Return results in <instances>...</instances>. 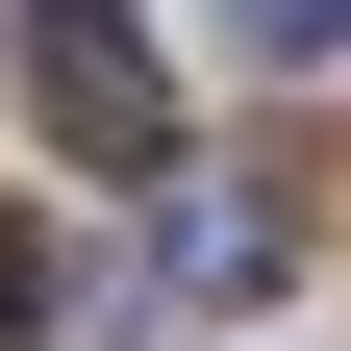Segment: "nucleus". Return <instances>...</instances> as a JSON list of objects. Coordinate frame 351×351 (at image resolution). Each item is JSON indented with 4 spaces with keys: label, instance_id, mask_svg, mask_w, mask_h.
Segmentation results:
<instances>
[{
    "label": "nucleus",
    "instance_id": "nucleus-1",
    "mask_svg": "<svg viewBox=\"0 0 351 351\" xmlns=\"http://www.w3.org/2000/svg\"><path fill=\"white\" fill-rule=\"evenodd\" d=\"M25 101H51L75 176H151V151H176V75H151L125 0H25Z\"/></svg>",
    "mask_w": 351,
    "mask_h": 351
},
{
    "label": "nucleus",
    "instance_id": "nucleus-2",
    "mask_svg": "<svg viewBox=\"0 0 351 351\" xmlns=\"http://www.w3.org/2000/svg\"><path fill=\"white\" fill-rule=\"evenodd\" d=\"M226 25H251V51H351V0H226Z\"/></svg>",
    "mask_w": 351,
    "mask_h": 351
},
{
    "label": "nucleus",
    "instance_id": "nucleus-3",
    "mask_svg": "<svg viewBox=\"0 0 351 351\" xmlns=\"http://www.w3.org/2000/svg\"><path fill=\"white\" fill-rule=\"evenodd\" d=\"M25 276H51V251H25V201H0V351H25Z\"/></svg>",
    "mask_w": 351,
    "mask_h": 351
}]
</instances>
